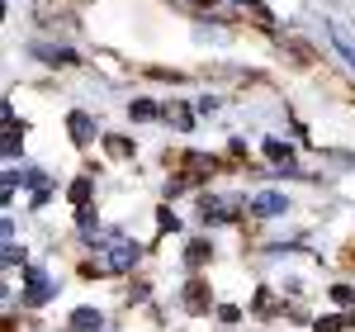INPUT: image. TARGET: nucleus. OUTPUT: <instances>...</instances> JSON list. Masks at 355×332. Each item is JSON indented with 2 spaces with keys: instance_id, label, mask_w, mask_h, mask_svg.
<instances>
[{
  "instance_id": "obj_1",
  "label": "nucleus",
  "mask_w": 355,
  "mask_h": 332,
  "mask_svg": "<svg viewBox=\"0 0 355 332\" xmlns=\"http://www.w3.org/2000/svg\"><path fill=\"white\" fill-rule=\"evenodd\" d=\"M110 256H100V261H90V271H128L137 261V242H128V238H110Z\"/></svg>"
},
{
  "instance_id": "obj_2",
  "label": "nucleus",
  "mask_w": 355,
  "mask_h": 332,
  "mask_svg": "<svg viewBox=\"0 0 355 332\" xmlns=\"http://www.w3.org/2000/svg\"><path fill=\"white\" fill-rule=\"evenodd\" d=\"M251 214H261V219H279V214H289V199L279 190H261L251 199Z\"/></svg>"
},
{
  "instance_id": "obj_3",
  "label": "nucleus",
  "mask_w": 355,
  "mask_h": 332,
  "mask_svg": "<svg viewBox=\"0 0 355 332\" xmlns=\"http://www.w3.org/2000/svg\"><path fill=\"white\" fill-rule=\"evenodd\" d=\"M24 299H28V304H48V299H53V280L43 276L38 266L28 271V290H24Z\"/></svg>"
},
{
  "instance_id": "obj_4",
  "label": "nucleus",
  "mask_w": 355,
  "mask_h": 332,
  "mask_svg": "<svg viewBox=\"0 0 355 332\" xmlns=\"http://www.w3.org/2000/svg\"><path fill=\"white\" fill-rule=\"evenodd\" d=\"M327 33H331V43H336V53H341V57L355 67V33H351L346 24H327Z\"/></svg>"
},
{
  "instance_id": "obj_5",
  "label": "nucleus",
  "mask_w": 355,
  "mask_h": 332,
  "mask_svg": "<svg viewBox=\"0 0 355 332\" xmlns=\"http://www.w3.org/2000/svg\"><path fill=\"white\" fill-rule=\"evenodd\" d=\"M33 53L43 57V62H53V67H71V62H76L71 48H53V43H33Z\"/></svg>"
},
{
  "instance_id": "obj_6",
  "label": "nucleus",
  "mask_w": 355,
  "mask_h": 332,
  "mask_svg": "<svg viewBox=\"0 0 355 332\" xmlns=\"http://www.w3.org/2000/svg\"><path fill=\"white\" fill-rule=\"evenodd\" d=\"M67 128H71V138H76V142H90V138H95V119H90V114H81V110L67 119Z\"/></svg>"
},
{
  "instance_id": "obj_7",
  "label": "nucleus",
  "mask_w": 355,
  "mask_h": 332,
  "mask_svg": "<svg viewBox=\"0 0 355 332\" xmlns=\"http://www.w3.org/2000/svg\"><path fill=\"white\" fill-rule=\"evenodd\" d=\"M185 308H190V313H204V308H209V285L190 280V285H185Z\"/></svg>"
},
{
  "instance_id": "obj_8",
  "label": "nucleus",
  "mask_w": 355,
  "mask_h": 332,
  "mask_svg": "<svg viewBox=\"0 0 355 332\" xmlns=\"http://www.w3.org/2000/svg\"><path fill=\"white\" fill-rule=\"evenodd\" d=\"M266 157H270L275 166H284V171H294V152H289L279 138H266Z\"/></svg>"
},
{
  "instance_id": "obj_9",
  "label": "nucleus",
  "mask_w": 355,
  "mask_h": 332,
  "mask_svg": "<svg viewBox=\"0 0 355 332\" xmlns=\"http://www.w3.org/2000/svg\"><path fill=\"white\" fill-rule=\"evenodd\" d=\"M90 190H95V185H90V176H76V181L67 185V199H71L76 209H85V199H90Z\"/></svg>"
},
{
  "instance_id": "obj_10",
  "label": "nucleus",
  "mask_w": 355,
  "mask_h": 332,
  "mask_svg": "<svg viewBox=\"0 0 355 332\" xmlns=\"http://www.w3.org/2000/svg\"><path fill=\"white\" fill-rule=\"evenodd\" d=\"M71 328H76V332L105 328V318H100V313H95V308H76V313H71Z\"/></svg>"
},
{
  "instance_id": "obj_11",
  "label": "nucleus",
  "mask_w": 355,
  "mask_h": 332,
  "mask_svg": "<svg viewBox=\"0 0 355 332\" xmlns=\"http://www.w3.org/2000/svg\"><path fill=\"white\" fill-rule=\"evenodd\" d=\"M133 119H137V124H152V119H162V110H157L152 100H137V105H133Z\"/></svg>"
},
{
  "instance_id": "obj_12",
  "label": "nucleus",
  "mask_w": 355,
  "mask_h": 332,
  "mask_svg": "<svg viewBox=\"0 0 355 332\" xmlns=\"http://www.w3.org/2000/svg\"><path fill=\"white\" fill-rule=\"evenodd\" d=\"M331 299H336L341 308H351L355 304V290H351V285H336V290H331Z\"/></svg>"
},
{
  "instance_id": "obj_13",
  "label": "nucleus",
  "mask_w": 355,
  "mask_h": 332,
  "mask_svg": "<svg viewBox=\"0 0 355 332\" xmlns=\"http://www.w3.org/2000/svg\"><path fill=\"white\" fill-rule=\"evenodd\" d=\"M204 256H209V242H190V251H185V261H190V266H199Z\"/></svg>"
},
{
  "instance_id": "obj_14",
  "label": "nucleus",
  "mask_w": 355,
  "mask_h": 332,
  "mask_svg": "<svg viewBox=\"0 0 355 332\" xmlns=\"http://www.w3.org/2000/svg\"><path fill=\"white\" fill-rule=\"evenodd\" d=\"M341 328H346L341 318H318V332H341Z\"/></svg>"
},
{
  "instance_id": "obj_15",
  "label": "nucleus",
  "mask_w": 355,
  "mask_h": 332,
  "mask_svg": "<svg viewBox=\"0 0 355 332\" xmlns=\"http://www.w3.org/2000/svg\"><path fill=\"white\" fill-rule=\"evenodd\" d=\"M157 223H162V228H171V233H175V228H180V219H175V214H171V209H162V214H157Z\"/></svg>"
}]
</instances>
